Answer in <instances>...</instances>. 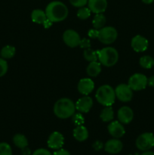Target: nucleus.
Returning <instances> with one entry per match:
<instances>
[{
  "instance_id": "nucleus-1",
  "label": "nucleus",
  "mask_w": 154,
  "mask_h": 155,
  "mask_svg": "<svg viewBox=\"0 0 154 155\" xmlns=\"http://www.w3.org/2000/svg\"><path fill=\"white\" fill-rule=\"evenodd\" d=\"M45 14L47 18L53 23L60 22L66 18L68 15V8L61 2L54 1L47 5Z\"/></svg>"
},
{
  "instance_id": "nucleus-2",
  "label": "nucleus",
  "mask_w": 154,
  "mask_h": 155,
  "mask_svg": "<svg viewBox=\"0 0 154 155\" xmlns=\"http://www.w3.org/2000/svg\"><path fill=\"white\" fill-rule=\"evenodd\" d=\"M75 104L71 99L62 98L57 100L54 106V113L60 119H67L75 114Z\"/></svg>"
},
{
  "instance_id": "nucleus-3",
  "label": "nucleus",
  "mask_w": 154,
  "mask_h": 155,
  "mask_svg": "<svg viewBox=\"0 0 154 155\" xmlns=\"http://www.w3.org/2000/svg\"><path fill=\"white\" fill-rule=\"evenodd\" d=\"M95 97L98 103L105 107L113 105L116 98L115 89L109 85H103L98 88Z\"/></svg>"
},
{
  "instance_id": "nucleus-4",
  "label": "nucleus",
  "mask_w": 154,
  "mask_h": 155,
  "mask_svg": "<svg viewBox=\"0 0 154 155\" xmlns=\"http://www.w3.org/2000/svg\"><path fill=\"white\" fill-rule=\"evenodd\" d=\"M98 61L105 67H112L116 64L119 59V53L113 47H106L98 51Z\"/></svg>"
},
{
  "instance_id": "nucleus-5",
  "label": "nucleus",
  "mask_w": 154,
  "mask_h": 155,
  "mask_svg": "<svg viewBox=\"0 0 154 155\" xmlns=\"http://www.w3.org/2000/svg\"><path fill=\"white\" fill-rule=\"evenodd\" d=\"M118 33L116 29L113 27H104L99 30L98 39L102 43L109 45L112 44L117 39Z\"/></svg>"
},
{
  "instance_id": "nucleus-6",
  "label": "nucleus",
  "mask_w": 154,
  "mask_h": 155,
  "mask_svg": "<svg viewBox=\"0 0 154 155\" xmlns=\"http://www.w3.org/2000/svg\"><path fill=\"white\" fill-rule=\"evenodd\" d=\"M135 144L140 151H149L154 147V135L151 133H143L137 137Z\"/></svg>"
},
{
  "instance_id": "nucleus-7",
  "label": "nucleus",
  "mask_w": 154,
  "mask_h": 155,
  "mask_svg": "<svg viewBox=\"0 0 154 155\" xmlns=\"http://www.w3.org/2000/svg\"><path fill=\"white\" fill-rule=\"evenodd\" d=\"M147 80L146 76L143 74H134L130 77L128 85L134 91L143 90L147 86Z\"/></svg>"
},
{
  "instance_id": "nucleus-8",
  "label": "nucleus",
  "mask_w": 154,
  "mask_h": 155,
  "mask_svg": "<svg viewBox=\"0 0 154 155\" xmlns=\"http://www.w3.org/2000/svg\"><path fill=\"white\" fill-rule=\"evenodd\" d=\"M116 97L122 102H128L133 97V90L128 84L122 83L115 89Z\"/></svg>"
},
{
  "instance_id": "nucleus-9",
  "label": "nucleus",
  "mask_w": 154,
  "mask_h": 155,
  "mask_svg": "<svg viewBox=\"0 0 154 155\" xmlns=\"http://www.w3.org/2000/svg\"><path fill=\"white\" fill-rule=\"evenodd\" d=\"M81 39L79 33L73 30H66L63 34V42L70 48H75L79 45Z\"/></svg>"
},
{
  "instance_id": "nucleus-10",
  "label": "nucleus",
  "mask_w": 154,
  "mask_h": 155,
  "mask_svg": "<svg viewBox=\"0 0 154 155\" xmlns=\"http://www.w3.org/2000/svg\"><path fill=\"white\" fill-rule=\"evenodd\" d=\"M47 143L48 146L51 149L58 150L63 145L64 138L63 135L59 132H54L49 136Z\"/></svg>"
},
{
  "instance_id": "nucleus-11",
  "label": "nucleus",
  "mask_w": 154,
  "mask_h": 155,
  "mask_svg": "<svg viewBox=\"0 0 154 155\" xmlns=\"http://www.w3.org/2000/svg\"><path fill=\"white\" fill-rule=\"evenodd\" d=\"M131 45L134 51H135L136 52H143L147 49L149 42L145 37L140 35H137L132 38Z\"/></svg>"
},
{
  "instance_id": "nucleus-12",
  "label": "nucleus",
  "mask_w": 154,
  "mask_h": 155,
  "mask_svg": "<svg viewBox=\"0 0 154 155\" xmlns=\"http://www.w3.org/2000/svg\"><path fill=\"white\" fill-rule=\"evenodd\" d=\"M93 106V100L88 95L82 97L75 103V109L80 113H88Z\"/></svg>"
},
{
  "instance_id": "nucleus-13",
  "label": "nucleus",
  "mask_w": 154,
  "mask_h": 155,
  "mask_svg": "<svg viewBox=\"0 0 154 155\" xmlns=\"http://www.w3.org/2000/svg\"><path fill=\"white\" fill-rule=\"evenodd\" d=\"M79 93L83 95H88L93 92L95 89V83L94 81L90 78H84L80 80L77 86Z\"/></svg>"
},
{
  "instance_id": "nucleus-14",
  "label": "nucleus",
  "mask_w": 154,
  "mask_h": 155,
  "mask_svg": "<svg viewBox=\"0 0 154 155\" xmlns=\"http://www.w3.org/2000/svg\"><path fill=\"white\" fill-rule=\"evenodd\" d=\"M109 133L115 139L122 137L125 133L123 125L119 121H113L107 127Z\"/></svg>"
},
{
  "instance_id": "nucleus-15",
  "label": "nucleus",
  "mask_w": 154,
  "mask_h": 155,
  "mask_svg": "<svg viewBox=\"0 0 154 155\" xmlns=\"http://www.w3.org/2000/svg\"><path fill=\"white\" fill-rule=\"evenodd\" d=\"M134 113L131 107L123 106L118 110V119L121 124H128L132 121Z\"/></svg>"
},
{
  "instance_id": "nucleus-16",
  "label": "nucleus",
  "mask_w": 154,
  "mask_h": 155,
  "mask_svg": "<svg viewBox=\"0 0 154 155\" xmlns=\"http://www.w3.org/2000/svg\"><path fill=\"white\" fill-rule=\"evenodd\" d=\"M104 150L107 153L111 154H116L120 152L123 148V145L118 139H110L105 143L104 146Z\"/></svg>"
},
{
  "instance_id": "nucleus-17",
  "label": "nucleus",
  "mask_w": 154,
  "mask_h": 155,
  "mask_svg": "<svg viewBox=\"0 0 154 155\" xmlns=\"http://www.w3.org/2000/svg\"><path fill=\"white\" fill-rule=\"evenodd\" d=\"M88 5L91 12L95 14H102L107 8V0H88Z\"/></svg>"
},
{
  "instance_id": "nucleus-18",
  "label": "nucleus",
  "mask_w": 154,
  "mask_h": 155,
  "mask_svg": "<svg viewBox=\"0 0 154 155\" xmlns=\"http://www.w3.org/2000/svg\"><path fill=\"white\" fill-rule=\"evenodd\" d=\"M73 137L79 142H84L88 137V131L83 125L77 126L73 130Z\"/></svg>"
},
{
  "instance_id": "nucleus-19",
  "label": "nucleus",
  "mask_w": 154,
  "mask_h": 155,
  "mask_svg": "<svg viewBox=\"0 0 154 155\" xmlns=\"http://www.w3.org/2000/svg\"><path fill=\"white\" fill-rule=\"evenodd\" d=\"M101 64L98 61L90 62L86 68V72L89 77H95L100 74L101 72Z\"/></svg>"
},
{
  "instance_id": "nucleus-20",
  "label": "nucleus",
  "mask_w": 154,
  "mask_h": 155,
  "mask_svg": "<svg viewBox=\"0 0 154 155\" xmlns=\"http://www.w3.org/2000/svg\"><path fill=\"white\" fill-rule=\"evenodd\" d=\"M31 19L34 23L39 24H43L45 20L47 19L45 12H43L40 9H35L31 13Z\"/></svg>"
},
{
  "instance_id": "nucleus-21",
  "label": "nucleus",
  "mask_w": 154,
  "mask_h": 155,
  "mask_svg": "<svg viewBox=\"0 0 154 155\" xmlns=\"http://www.w3.org/2000/svg\"><path fill=\"white\" fill-rule=\"evenodd\" d=\"M101 119L104 122H110L114 117V112L111 106H107L102 110L101 113Z\"/></svg>"
},
{
  "instance_id": "nucleus-22",
  "label": "nucleus",
  "mask_w": 154,
  "mask_h": 155,
  "mask_svg": "<svg viewBox=\"0 0 154 155\" xmlns=\"http://www.w3.org/2000/svg\"><path fill=\"white\" fill-rule=\"evenodd\" d=\"M13 142L18 148H26L28 145V140L24 135L16 134L13 137Z\"/></svg>"
},
{
  "instance_id": "nucleus-23",
  "label": "nucleus",
  "mask_w": 154,
  "mask_h": 155,
  "mask_svg": "<svg viewBox=\"0 0 154 155\" xmlns=\"http://www.w3.org/2000/svg\"><path fill=\"white\" fill-rule=\"evenodd\" d=\"M106 21H107V19H106V17L103 15V13L96 14V15L94 17L93 21H92L94 28L97 29V30L103 28L105 25Z\"/></svg>"
},
{
  "instance_id": "nucleus-24",
  "label": "nucleus",
  "mask_w": 154,
  "mask_h": 155,
  "mask_svg": "<svg viewBox=\"0 0 154 155\" xmlns=\"http://www.w3.org/2000/svg\"><path fill=\"white\" fill-rule=\"evenodd\" d=\"M15 52H16V49L12 45H5L2 48L1 51H0V54H1L2 58L4 59H10L14 56Z\"/></svg>"
},
{
  "instance_id": "nucleus-25",
  "label": "nucleus",
  "mask_w": 154,
  "mask_h": 155,
  "mask_svg": "<svg viewBox=\"0 0 154 155\" xmlns=\"http://www.w3.org/2000/svg\"><path fill=\"white\" fill-rule=\"evenodd\" d=\"M140 65L145 69H150L154 66V59L151 56L144 55L141 57L139 61Z\"/></svg>"
},
{
  "instance_id": "nucleus-26",
  "label": "nucleus",
  "mask_w": 154,
  "mask_h": 155,
  "mask_svg": "<svg viewBox=\"0 0 154 155\" xmlns=\"http://www.w3.org/2000/svg\"><path fill=\"white\" fill-rule=\"evenodd\" d=\"M83 56H84L85 59L89 62L97 61L98 60V51H94V50L91 49L90 48H86L83 53Z\"/></svg>"
},
{
  "instance_id": "nucleus-27",
  "label": "nucleus",
  "mask_w": 154,
  "mask_h": 155,
  "mask_svg": "<svg viewBox=\"0 0 154 155\" xmlns=\"http://www.w3.org/2000/svg\"><path fill=\"white\" fill-rule=\"evenodd\" d=\"M91 10L89 8L82 7L77 12V17L81 20H85L88 18L91 15Z\"/></svg>"
},
{
  "instance_id": "nucleus-28",
  "label": "nucleus",
  "mask_w": 154,
  "mask_h": 155,
  "mask_svg": "<svg viewBox=\"0 0 154 155\" xmlns=\"http://www.w3.org/2000/svg\"><path fill=\"white\" fill-rule=\"evenodd\" d=\"M0 155H12L11 148L6 142L0 143Z\"/></svg>"
},
{
  "instance_id": "nucleus-29",
  "label": "nucleus",
  "mask_w": 154,
  "mask_h": 155,
  "mask_svg": "<svg viewBox=\"0 0 154 155\" xmlns=\"http://www.w3.org/2000/svg\"><path fill=\"white\" fill-rule=\"evenodd\" d=\"M72 121L75 126H81L83 125L85 123V119L83 115L81 113H77V114H74L72 115Z\"/></svg>"
},
{
  "instance_id": "nucleus-30",
  "label": "nucleus",
  "mask_w": 154,
  "mask_h": 155,
  "mask_svg": "<svg viewBox=\"0 0 154 155\" xmlns=\"http://www.w3.org/2000/svg\"><path fill=\"white\" fill-rule=\"evenodd\" d=\"M8 69V66L7 61L2 58H0V77H3L7 73Z\"/></svg>"
},
{
  "instance_id": "nucleus-31",
  "label": "nucleus",
  "mask_w": 154,
  "mask_h": 155,
  "mask_svg": "<svg viewBox=\"0 0 154 155\" xmlns=\"http://www.w3.org/2000/svg\"><path fill=\"white\" fill-rule=\"evenodd\" d=\"M69 1L71 3V5H73L74 7L82 8L84 7L87 4L88 0H69Z\"/></svg>"
},
{
  "instance_id": "nucleus-32",
  "label": "nucleus",
  "mask_w": 154,
  "mask_h": 155,
  "mask_svg": "<svg viewBox=\"0 0 154 155\" xmlns=\"http://www.w3.org/2000/svg\"><path fill=\"white\" fill-rule=\"evenodd\" d=\"M32 155H52L48 150L45 149V148H39L36 150Z\"/></svg>"
},
{
  "instance_id": "nucleus-33",
  "label": "nucleus",
  "mask_w": 154,
  "mask_h": 155,
  "mask_svg": "<svg viewBox=\"0 0 154 155\" xmlns=\"http://www.w3.org/2000/svg\"><path fill=\"white\" fill-rule=\"evenodd\" d=\"M80 47L82 48H88L91 47V42L89 39H86V38H84V39H81L80 41V43H79Z\"/></svg>"
},
{
  "instance_id": "nucleus-34",
  "label": "nucleus",
  "mask_w": 154,
  "mask_h": 155,
  "mask_svg": "<svg viewBox=\"0 0 154 155\" xmlns=\"http://www.w3.org/2000/svg\"><path fill=\"white\" fill-rule=\"evenodd\" d=\"M98 34H99V30H97V29H91L88 31V35L89 37L92 38V39H95V38L98 37Z\"/></svg>"
},
{
  "instance_id": "nucleus-35",
  "label": "nucleus",
  "mask_w": 154,
  "mask_h": 155,
  "mask_svg": "<svg viewBox=\"0 0 154 155\" xmlns=\"http://www.w3.org/2000/svg\"><path fill=\"white\" fill-rule=\"evenodd\" d=\"M103 147H104V145H103L102 142H100V141H96V142L93 144V148L95 151H100V150L102 149Z\"/></svg>"
},
{
  "instance_id": "nucleus-36",
  "label": "nucleus",
  "mask_w": 154,
  "mask_h": 155,
  "mask_svg": "<svg viewBox=\"0 0 154 155\" xmlns=\"http://www.w3.org/2000/svg\"><path fill=\"white\" fill-rule=\"evenodd\" d=\"M52 155H70V153L65 149H58L57 151H54Z\"/></svg>"
},
{
  "instance_id": "nucleus-37",
  "label": "nucleus",
  "mask_w": 154,
  "mask_h": 155,
  "mask_svg": "<svg viewBox=\"0 0 154 155\" xmlns=\"http://www.w3.org/2000/svg\"><path fill=\"white\" fill-rule=\"evenodd\" d=\"M52 24H53L52 21H50L49 19H48V18H47V19L45 20V22L43 23V26H44V27H45V28L48 29V28H49V27H51Z\"/></svg>"
},
{
  "instance_id": "nucleus-38",
  "label": "nucleus",
  "mask_w": 154,
  "mask_h": 155,
  "mask_svg": "<svg viewBox=\"0 0 154 155\" xmlns=\"http://www.w3.org/2000/svg\"><path fill=\"white\" fill-rule=\"evenodd\" d=\"M147 85H149L151 87H154V76L149 77L147 80Z\"/></svg>"
},
{
  "instance_id": "nucleus-39",
  "label": "nucleus",
  "mask_w": 154,
  "mask_h": 155,
  "mask_svg": "<svg viewBox=\"0 0 154 155\" xmlns=\"http://www.w3.org/2000/svg\"><path fill=\"white\" fill-rule=\"evenodd\" d=\"M22 154L24 155H30V149L27 148V147H26V148H23V149H22Z\"/></svg>"
},
{
  "instance_id": "nucleus-40",
  "label": "nucleus",
  "mask_w": 154,
  "mask_h": 155,
  "mask_svg": "<svg viewBox=\"0 0 154 155\" xmlns=\"http://www.w3.org/2000/svg\"><path fill=\"white\" fill-rule=\"evenodd\" d=\"M140 155H154V152L153 151H143V153H142Z\"/></svg>"
},
{
  "instance_id": "nucleus-41",
  "label": "nucleus",
  "mask_w": 154,
  "mask_h": 155,
  "mask_svg": "<svg viewBox=\"0 0 154 155\" xmlns=\"http://www.w3.org/2000/svg\"><path fill=\"white\" fill-rule=\"evenodd\" d=\"M141 1L145 4H151L152 2H153L154 0H141Z\"/></svg>"
},
{
  "instance_id": "nucleus-42",
  "label": "nucleus",
  "mask_w": 154,
  "mask_h": 155,
  "mask_svg": "<svg viewBox=\"0 0 154 155\" xmlns=\"http://www.w3.org/2000/svg\"><path fill=\"white\" fill-rule=\"evenodd\" d=\"M129 155H131V154H129Z\"/></svg>"
}]
</instances>
